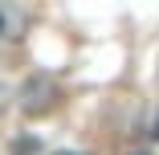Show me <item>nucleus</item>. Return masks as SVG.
Instances as JSON below:
<instances>
[{
	"label": "nucleus",
	"instance_id": "f257e3e1",
	"mask_svg": "<svg viewBox=\"0 0 159 155\" xmlns=\"http://www.w3.org/2000/svg\"><path fill=\"white\" fill-rule=\"evenodd\" d=\"M61 102V86L49 78V74H33L25 86H20V110L29 118H41V114H53Z\"/></svg>",
	"mask_w": 159,
	"mask_h": 155
},
{
	"label": "nucleus",
	"instance_id": "f03ea898",
	"mask_svg": "<svg viewBox=\"0 0 159 155\" xmlns=\"http://www.w3.org/2000/svg\"><path fill=\"white\" fill-rule=\"evenodd\" d=\"M151 143H159V118L151 122Z\"/></svg>",
	"mask_w": 159,
	"mask_h": 155
},
{
	"label": "nucleus",
	"instance_id": "7ed1b4c3",
	"mask_svg": "<svg viewBox=\"0 0 159 155\" xmlns=\"http://www.w3.org/2000/svg\"><path fill=\"white\" fill-rule=\"evenodd\" d=\"M126 155H151V151H147V147H139V151H126Z\"/></svg>",
	"mask_w": 159,
	"mask_h": 155
},
{
	"label": "nucleus",
	"instance_id": "20e7f679",
	"mask_svg": "<svg viewBox=\"0 0 159 155\" xmlns=\"http://www.w3.org/2000/svg\"><path fill=\"white\" fill-rule=\"evenodd\" d=\"M57 155H82V151H57Z\"/></svg>",
	"mask_w": 159,
	"mask_h": 155
}]
</instances>
